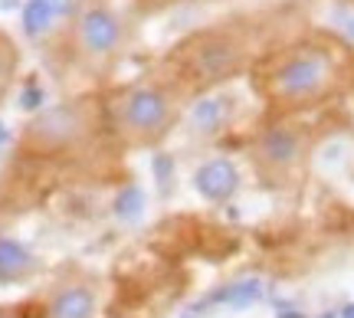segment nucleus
Instances as JSON below:
<instances>
[{"label": "nucleus", "mask_w": 354, "mask_h": 318, "mask_svg": "<svg viewBox=\"0 0 354 318\" xmlns=\"http://www.w3.org/2000/svg\"><path fill=\"white\" fill-rule=\"evenodd\" d=\"M184 99L187 95L167 76L131 82L115 92L112 102L105 105V122L125 148H158L180 122Z\"/></svg>", "instance_id": "f03ea898"}, {"label": "nucleus", "mask_w": 354, "mask_h": 318, "mask_svg": "<svg viewBox=\"0 0 354 318\" xmlns=\"http://www.w3.org/2000/svg\"><path fill=\"white\" fill-rule=\"evenodd\" d=\"M0 318H13V315H7V312H0Z\"/></svg>", "instance_id": "f3484780"}, {"label": "nucleus", "mask_w": 354, "mask_h": 318, "mask_svg": "<svg viewBox=\"0 0 354 318\" xmlns=\"http://www.w3.org/2000/svg\"><path fill=\"white\" fill-rule=\"evenodd\" d=\"M69 10V0H30L24 10V24H26V33H43L50 30L56 17H63Z\"/></svg>", "instance_id": "9b49d317"}, {"label": "nucleus", "mask_w": 354, "mask_h": 318, "mask_svg": "<svg viewBox=\"0 0 354 318\" xmlns=\"http://www.w3.org/2000/svg\"><path fill=\"white\" fill-rule=\"evenodd\" d=\"M230 118H233V102L223 99V95H216V89L197 95L194 105H190V125L197 128L201 135H216V131H223Z\"/></svg>", "instance_id": "6e6552de"}, {"label": "nucleus", "mask_w": 354, "mask_h": 318, "mask_svg": "<svg viewBox=\"0 0 354 318\" xmlns=\"http://www.w3.org/2000/svg\"><path fill=\"white\" fill-rule=\"evenodd\" d=\"M194 187L201 194L203 200H214V204H223L230 200L236 187H240V174H236V167L230 165L227 158H214V161H207L194 171Z\"/></svg>", "instance_id": "0eeeda50"}, {"label": "nucleus", "mask_w": 354, "mask_h": 318, "mask_svg": "<svg viewBox=\"0 0 354 318\" xmlns=\"http://www.w3.org/2000/svg\"><path fill=\"white\" fill-rule=\"evenodd\" d=\"M37 272V259L20 243L0 240V282H17Z\"/></svg>", "instance_id": "9d476101"}, {"label": "nucleus", "mask_w": 354, "mask_h": 318, "mask_svg": "<svg viewBox=\"0 0 354 318\" xmlns=\"http://www.w3.org/2000/svg\"><path fill=\"white\" fill-rule=\"evenodd\" d=\"M118 214L128 216V220H135V216L141 214V197H138V194L131 191V197H128V200L122 197V204H118Z\"/></svg>", "instance_id": "4468645a"}, {"label": "nucleus", "mask_w": 354, "mask_h": 318, "mask_svg": "<svg viewBox=\"0 0 354 318\" xmlns=\"http://www.w3.org/2000/svg\"><path fill=\"white\" fill-rule=\"evenodd\" d=\"M135 3V10L138 13H165V10H174V7H180V3H190V0H131Z\"/></svg>", "instance_id": "ddd939ff"}, {"label": "nucleus", "mask_w": 354, "mask_h": 318, "mask_svg": "<svg viewBox=\"0 0 354 318\" xmlns=\"http://www.w3.org/2000/svg\"><path fill=\"white\" fill-rule=\"evenodd\" d=\"M259 299H263V282L259 279L233 282V286H227L223 292L216 295V302H223L230 308H246V306H253V302H259Z\"/></svg>", "instance_id": "f8f14e48"}, {"label": "nucleus", "mask_w": 354, "mask_h": 318, "mask_svg": "<svg viewBox=\"0 0 354 318\" xmlns=\"http://www.w3.org/2000/svg\"><path fill=\"white\" fill-rule=\"evenodd\" d=\"M253 89L279 118L315 112L354 92V46L335 33H305L253 66Z\"/></svg>", "instance_id": "f257e3e1"}, {"label": "nucleus", "mask_w": 354, "mask_h": 318, "mask_svg": "<svg viewBox=\"0 0 354 318\" xmlns=\"http://www.w3.org/2000/svg\"><path fill=\"white\" fill-rule=\"evenodd\" d=\"M46 318H95V292L88 286H66L53 295Z\"/></svg>", "instance_id": "1a4fd4ad"}, {"label": "nucleus", "mask_w": 354, "mask_h": 318, "mask_svg": "<svg viewBox=\"0 0 354 318\" xmlns=\"http://www.w3.org/2000/svg\"><path fill=\"white\" fill-rule=\"evenodd\" d=\"M88 128H92V115L86 105L63 102L39 112L26 125L24 141L33 151H66V148H76L79 141H86Z\"/></svg>", "instance_id": "39448f33"}, {"label": "nucleus", "mask_w": 354, "mask_h": 318, "mask_svg": "<svg viewBox=\"0 0 354 318\" xmlns=\"http://www.w3.org/2000/svg\"><path fill=\"white\" fill-rule=\"evenodd\" d=\"M302 158H305V135L295 125L279 118V122H272L269 128L259 131L253 148V161L266 178L272 180L289 178L292 171L302 165Z\"/></svg>", "instance_id": "423d86ee"}, {"label": "nucleus", "mask_w": 354, "mask_h": 318, "mask_svg": "<svg viewBox=\"0 0 354 318\" xmlns=\"http://www.w3.org/2000/svg\"><path fill=\"white\" fill-rule=\"evenodd\" d=\"M250 66V46L236 30H201L167 56V79L184 95H203L240 76Z\"/></svg>", "instance_id": "7ed1b4c3"}, {"label": "nucleus", "mask_w": 354, "mask_h": 318, "mask_svg": "<svg viewBox=\"0 0 354 318\" xmlns=\"http://www.w3.org/2000/svg\"><path fill=\"white\" fill-rule=\"evenodd\" d=\"M69 37H73V53L79 63L88 69H105L122 56L128 30L118 10H112L102 0H88L73 13Z\"/></svg>", "instance_id": "20e7f679"}, {"label": "nucleus", "mask_w": 354, "mask_h": 318, "mask_svg": "<svg viewBox=\"0 0 354 318\" xmlns=\"http://www.w3.org/2000/svg\"><path fill=\"white\" fill-rule=\"evenodd\" d=\"M279 318H305V315H299V312H282Z\"/></svg>", "instance_id": "dca6fc26"}, {"label": "nucleus", "mask_w": 354, "mask_h": 318, "mask_svg": "<svg viewBox=\"0 0 354 318\" xmlns=\"http://www.w3.org/2000/svg\"><path fill=\"white\" fill-rule=\"evenodd\" d=\"M342 318H354V306H344L342 308Z\"/></svg>", "instance_id": "2eb2a0df"}]
</instances>
